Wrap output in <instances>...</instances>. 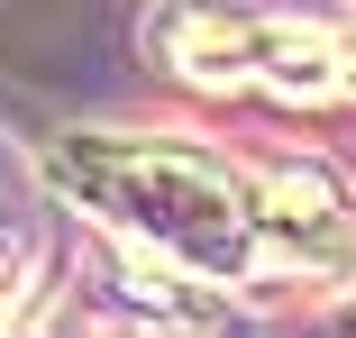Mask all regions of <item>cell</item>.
<instances>
[{
	"instance_id": "3957f363",
	"label": "cell",
	"mask_w": 356,
	"mask_h": 338,
	"mask_svg": "<svg viewBox=\"0 0 356 338\" xmlns=\"http://www.w3.org/2000/svg\"><path fill=\"white\" fill-rule=\"evenodd\" d=\"M247 192H256L265 256L283 265V275H320V265L347 256L356 220H347V192H338L320 165H265V174H247Z\"/></svg>"
},
{
	"instance_id": "5b68a950",
	"label": "cell",
	"mask_w": 356,
	"mask_h": 338,
	"mask_svg": "<svg viewBox=\"0 0 356 338\" xmlns=\"http://www.w3.org/2000/svg\"><path fill=\"white\" fill-rule=\"evenodd\" d=\"M338 320H347V329H356V293H347V302H338Z\"/></svg>"
},
{
	"instance_id": "277c9868",
	"label": "cell",
	"mask_w": 356,
	"mask_h": 338,
	"mask_svg": "<svg viewBox=\"0 0 356 338\" xmlns=\"http://www.w3.org/2000/svg\"><path fill=\"white\" fill-rule=\"evenodd\" d=\"M19 293H28V247H19L10 229H0V320L19 311Z\"/></svg>"
},
{
	"instance_id": "6da1fadb",
	"label": "cell",
	"mask_w": 356,
	"mask_h": 338,
	"mask_svg": "<svg viewBox=\"0 0 356 338\" xmlns=\"http://www.w3.org/2000/svg\"><path fill=\"white\" fill-rule=\"evenodd\" d=\"M46 183L92 211L110 238L137 256L192 265L201 284H256L274 275L265 229H256V192L220 156H201L183 138H128V128H64L46 147Z\"/></svg>"
},
{
	"instance_id": "7a4b0ae2",
	"label": "cell",
	"mask_w": 356,
	"mask_h": 338,
	"mask_svg": "<svg viewBox=\"0 0 356 338\" xmlns=\"http://www.w3.org/2000/svg\"><path fill=\"white\" fill-rule=\"evenodd\" d=\"M147 46L201 92L256 83L274 101H329L356 83V19L338 0H156Z\"/></svg>"
}]
</instances>
